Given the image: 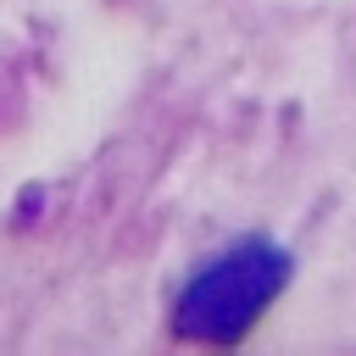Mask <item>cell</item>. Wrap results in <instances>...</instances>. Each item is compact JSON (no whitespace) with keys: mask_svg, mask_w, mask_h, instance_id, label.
I'll return each instance as SVG.
<instances>
[{"mask_svg":"<svg viewBox=\"0 0 356 356\" xmlns=\"http://www.w3.org/2000/svg\"><path fill=\"white\" fill-rule=\"evenodd\" d=\"M289 278V256L267 239H239L222 256H211L178 295V334L200 345H234L256 328V317L273 306V295Z\"/></svg>","mask_w":356,"mask_h":356,"instance_id":"1","label":"cell"}]
</instances>
